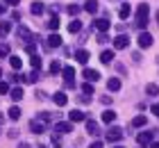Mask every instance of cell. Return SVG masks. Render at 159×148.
Returning <instances> with one entry per match:
<instances>
[{
	"instance_id": "6da1fadb",
	"label": "cell",
	"mask_w": 159,
	"mask_h": 148,
	"mask_svg": "<svg viewBox=\"0 0 159 148\" xmlns=\"http://www.w3.org/2000/svg\"><path fill=\"white\" fill-rule=\"evenodd\" d=\"M127 46H129V36L127 34H118L116 39H114V48H116V50H123Z\"/></svg>"
},
{
	"instance_id": "cb8c5ba5",
	"label": "cell",
	"mask_w": 159,
	"mask_h": 148,
	"mask_svg": "<svg viewBox=\"0 0 159 148\" xmlns=\"http://www.w3.org/2000/svg\"><path fill=\"white\" fill-rule=\"evenodd\" d=\"M80 30H82V23H80V21L75 18V21H70V23H68V32H80Z\"/></svg>"
},
{
	"instance_id": "4316f807",
	"label": "cell",
	"mask_w": 159,
	"mask_h": 148,
	"mask_svg": "<svg viewBox=\"0 0 159 148\" xmlns=\"http://www.w3.org/2000/svg\"><path fill=\"white\" fill-rule=\"evenodd\" d=\"M55 130H57V132H70L73 128H70V123H57Z\"/></svg>"
},
{
	"instance_id": "f546056e",
	"label": "cell",
	"mask_w": 159,
	"mask_h": 148,
	"mask_svg": "<svg viewBox=\"0 0 159 148\" xmlns=\"http://www.w3.org/2000/svg\"><path fill=\"white\" fill-rule=\"evenodd\" d=\"M146 91H148V96H152V98H155V96L159 93V87H157V84H148Z\"/></svg>"
},
{
	"instance_id": "f6af8a7d",
	"label": "cell",
	"mask_w": 159,
	"mask_h": 148,
	"mask_svg": "<svg viewBox=\"0 0 159 148\" xmlns=\"http://www.w3.org/2000/svg\"><path fill=\"white\" fill-rule=\"evenodd\" d=\"M0 123H5V114L2 112H0Z\"/></svg>"
},
{
	"instance_id": "ffe728a7",
	"label": "cell",
	"mask_w": 159,
	"mask_h": 148,
	"mask_svg": "<svg viewBox=\"0 0 159 148\" xmlns=\"http://www.w3.org/2000/svg\"><path fill=\"white\" fill-rule=\"evenodd\" d=\"M146 123H148V118H146V116H134L129 125H132V128H141V125H146Z\"/></svg>"
},
{
	"instance_id": "bcb514c9",
	"label": "cell",
	"mask_w": 159,
	"mask_h": 148,
	"mask_svg": "<svg viewBox=\"0 0 159 148\" xmlns=\"http://www.w3.org/2000/svg\"><path fill=\"white\" fill-rule=\"evenodd\" d=\"M0 14H5V5H0Z\"/></svg>"
},
{
	"instance_id": "d590c367",
	"label": "cell",
	"mask_w": 159,
	"mask_h": 148,
	"mask_svg": "<svg viewBox=\"0 0 159 148\" xmlns=\"http://www.w3.org/2000/svg\"><path fill=\"white\" fill-rule=\"evenodd\" d=\"M82 91H84L86 96H91V93H93V84H91V82H84V84H82Z\"/></svg>"
},
{
	"instance_id": "4dcf8cb0",
	"label": "cell",
	"mask_w": 159,
	"mask_h": 148,
	"mask_svg": "<svg viewBox=\"0 0 159 148\" xmlns=\"http://www.w3.org/2000/svg\"><path fill=\"white\" fill-rule=\"evenodd\" d=\"M30 62H32V69H34V71H37V69H41V57H39V55H32V59H30Z\"/></svg>"
},
{
	"instance_id": "ba28073f",
	"label": "cell",
	"mask_w": 159,
	"mask_h": 148,
	"mask_svg": "<svg viewBox=\"0 0 159 148\" xmlns=\"http://www.w3.org/2000/svg\"><path fill=\"white\" fill-rule=\"evenodd\" d=\"M75 59H77L80 64H86V62H89V50H84V48L75 50Z\"/></svg>"
},
{
	"instance_id": "1f68e13d",
	"label": "cell",
	"mask_w": 159,
	"mask_h": 148,
	"mask_svg": "<svg viewBox=\"0 0 159 148\" xmlns=\"http://www.w3.org/2000/svg\"><path fill=\"white\" fill-rule=\"evenodd\" d=\"M11 89H9V84L5 82V80H0V96H5V93H9Z\"/></svg>"
},
{
	"instance_id": "f1b7e54d",
	"label": "cell",
	"mask_w": 159,
	"mask_h": 148,
	"mask_svg": "<svg viewBox=\"0 0 159 148\" xmlns=\"http://www.w3.org/2000/svg\"><path fill=\"white\" fill-rule=\"evenodd\" d=\"M66 12L70 14V16H77V14L82 12V9H80V5H68V7H66Z\"/></svg>"
},
{
	"instance_id": "f35d334b",
	"label": "cell",
	"mask_w": 159,
	"mask_h": 148,
	"mask_svg": "<svg viewBox=\"0 0 159 148\" xmlns=\"http://www.w3.org/2000/svg\"><path fill=\"white\" fill-rule=\"evenodd\" d=\"M98 41H100V43H107V41H109V36H107L105 32H100V36H98Z\"/></svg>"
},
{
	"instance_id": "c3c4849f",
	"label": "cell",
	"mask_w": 159,
	"mask_h": 148,
	"mask_svg": "<svg viewBox=\"0 0 159 148\" xmlns=\"http://www.w3.org/2000/svg\"><path fill=\"white\" fill-rule=\"evenodd\" d=\"M114 148H125V146H114Z\"/></svg>"
},
{
	"instance_id": "d4e9b609",
	"label": "cell",
	"mask_w": 159,
	"mask_h": 148,
	"mask_svg": "<svg viewBox=\"0 0 159 148\" xmlns=\"http://www.w3.org/2000/svg\"><path fill=\"white\" fill-rule=\"evenodd\" d=\"M9 118H11V121H18V118H20V107H16V105L9 107Z\"/></svg>"
},
{
	"instance_id": "7dc6e473",
	"label": "cell",
	"mask_w": 159,
	"mask_h": 148,
	"mask_svg": "<svg viewBox=\"0 0 159 148\" xmlns=\"http://www.w3.org/2000/svg\"><path fill=\"white\" fill-rule=\"evenodd\" d=\"M157 23H159V12H157Z\"/></svg>"
},
{
	"instance_id": "b9f144b4",
	"label": "cell",
	"mask_w": 159,
	"mask_h": 148,
	"mask_svg": "<svg viewBox=\"0 0 159 148\" xmlns=\"http://www.w3.org/2000/svg\"><path fill=\"white\" fill-rule=\"evenodd\" d=\"M7 2H9V5H18L20 0H7Z\"/></svg>"
},
{
	"instance_id": "d6986e66",
	"label": "cell",
	"mask_w": 159,
	"mask_h": 148,
	"mask_svg": "<svg viewBox=\"0 0 159 148\" xmlns=\"http://www.w3.org/2000/svg\"><path fill=\"white\" fill-rule=\"evenodd\" d=\"M84 9L89 12V14H96V12H98V0H86Z\"/></svg>"
},
{
	"instance_id": "8fae6325",
	"label": "cell",
	"mask_w": 159,
	"mask_h": 148,
	"mask_svg": "<svg viewBox=\"0 0 159 148\" xmlns=\"http://www.w3.org/2000/svg\"><path fill=\"white\" fill-rule=\"evenodd\" d=\"M120 137H123V132H120L118 128H111V130H107V139H109V141H118Z\"/></svg>"
},
{
	"instance_id": "3957f363",
	"label": "cell",
	"mask_w": 159,
	"mask_h": 148,
	"mask_svg": "<svg viewBox=\"0 0 159 148\" xmlns=\"http://www.w3.org/2000/svg\"><path fill=\"white\" fill-rule=\"evenodd\" d=\"M93 25H96L98 32H107V30L111 27V21L109 18H98V21H93Z\"/></svg>"
},
{
	"instance_id": "277c9868",
	"label": "cell",
	"mask_w": 159,
	"mask_h": 148,
	"mask_svg": "<svg viewBox=\"0 0 159 148\" xmlns=\"http://www.w3.org/2000/svg\"><path fill=\"white\" fill-rule=\"evenodd\" d=\"M64 78H66V87H75V69L66 66L64 69Z\"/></svg>"
},
{
	"instance_id": "7bdbcfd3",
	"label": "cell",
	"mask_w": 159,
	"mask_h": 148,
	"mask_svg": "<svg viewBox=\"0 0 159 148\" xmlns=\"http://www.w3.org/2000/svg\"><path fill=\"white\" fill-rule=\"evenodd\" d=\"M150 148H159V141H152V144H150Z\"/></svg>"
},
{
	"instance_id": "e575fe53",
	"label": "cell",
	"mask_w": 159,
	"mask_h": 148,
	"mask_svg": "<svg viewBox=\"0 0 159 148\" xmlns=\"http://www.w3.org/2000/svg\"><path fill=\"white\" fill-rule=\"evenodd\" d=\"M7 55H9V46H7V43H0V59L7 57Z\"/></svg>"
},
{
	"instance_id": "9a60e30c",
	"label": "cell",
	"mask_w": 159,
	"mask_h": 148,
	"mask_svg": "<svg viewBox=\"0 0 159 148\" xmlns=\"http://www.w3.org/2000/svg\"><path fill=\"white\" fill-rule=\"evenodd\" d=\"M102 121L105 123H114L116 121V112H114V109H105L102 112Z\"/></svg>"
},
{
	"instance_id": "7c38bea8",
	"label": "cell",
	"mask_w": 159,
	"mask_h": 148,
	"mask_svg": "<svg viewBox=\"0 0 159 148\" xmlns=\"http://www.w3.org/2000/svg\"><path fill=\"white\" fill-rule=\"evenodd\" d=\"M48 46H50V48H59V46H61V36H59V34H50V36H48Z\"/></svg>"
},
{
	"instance_id": "74e56055",
	"label": "cell",
	"mask_w": 159,
	"mask_h": 148,
	"mask_svg": "<svg viewBox=\"0 0 159 148\" xmlns=\"http://www.w3.org/2000/svg\"><path fill=\"white\" fill-rule=\"evenodd\" d=\"M146 25H148V18H139V16H136V27H141V30H143Z\"/></svg>"
},
{
	"instance_id": "2e32d148",
	"label": "cell",
	"mask_w": 159,
	"mask_h": 148,
	"mask_svg": "<svg viewBox=\"0 0 159 148\" xmlns=\"http://www.w3.org/2000/svg\"><path fill=\"white\" fill-rule=\"evenodd\" d=\"M111 59H114L111 50H102V53H100V62H102V64H111Z\"/></svg>"
},
{
	"instance_id": "484cf974",
	"label": "cell",
	"mask_w": 159,
	"mask_h": 148,
	"mask_svg": "<svg viewBox=\"0 0 159 148\" xmlns=\"http://www.w3.org/2000/svg\"><path fill=\"white\" fill-rule=\"evenodd\" d=\"M9 64H11V69H20V66H23V59H20V57H16V55H14V57H9Z\"/></svg>"
},
{
	"instance_id": "5bb4252c",
	"label": "cell",
	"mask_w": 159,
	"mask_h": 148,
	"mask_svg": "<svg viewBox=\"0 0 159 148\" xmlns=\"http://www.w3.org/2000/svg\"><path fill=\"white\" fill-rule=\"evenodd\" d=\"M107 89H109V91H118L120 89V80L118 78H109L107 80Z\"/></svg>"
},
{
	"instance_id": "5b68a950",
	"label": "cell",
	"mask_w": 159,
	"mask_h": 148,
	"mask_svg": "<svg viewBox=\"0 0 159 148\" xmlns=\"http://www.w3.org/2000/svg\"><path fill=\"white\" fill-rule=\"evenodd\" d=\"M152 137H155V132H141L139 137H136V141H139L141 146H148V144H152Z\"/></svg>"
},
{
	"instance_id": "603a6c76",
	"label": "cell",
	"mask_w": 159,
	"mask_h": 148,
	"mask_svg": "<svg viewBox=\"0 0 159 148\" xmlns=\"http://www.w3.org/2000/svg\"><path fill=\"white\" fill-rule=\"evenodd\" d=\"M9 96H11V100H20V98H23V89H20V87H14L11 91H9Z\"/></svg>"
},
{
	"instance_id": "ee69618b",
	"label": "cell",
	"mask_w": 159,
	"mask_h": 148,
	"mask_svg": "<svg viewBox=\"0 0 159 148\" xmlns=\"http://www.w3.org/2000/svg\"><path fill=\"white\" fill-rule=\"evenodd\" d=\"M18 148H30V144H18Z\"/></svg>"
},
{
	"instance_id": "44dd1931",
	"label": "cell",
	"mask_w": 159,
	"mask_h": 148,
	"mask_svg": "<svg viewBox=\"0 0 159 148\" xmlns=\"http://www.w3.org/2000/svg\"><path fill=\"white\" fill-rule=\"evenodd\" d=\"M129 14H132V7H129V5L125 2V5H123V7H120V12H118V16H120L123 21H127V16H129Z\"/></svg>"
},
{
	"instance_id": "83f0119b",
	"label": "cell",
	"mask_w": 159,
	"mask_h": 148,
	"mask_svg": "<svg viewBox=\"0 0 159 148\" xmlns=\"http://www.w3.org/2000/svg\"><path fill=\"white\" fill-rule=\"evenodd\" d=\"M18 36H20V39H25V41L32 39V34L27 32V27H18Z\"/></svg>"
},
{
	"instance_id": "52a82bcc",
	"label": "cell",
	"mask_w": 159,
	"mask_h": 148,
	"mask_svg": "<svg viewBox=\"0 0 159 148\" xmlns=\"http://www.w3.org/2000/svg\"><path fill=\"white\" fill-rule=\"evenodd\" d=\"M30 130L34 132V135H41V132H46V125H43L39 118H34V121L30 123Z\"/></svg>"
},
{
	"instance_id": "836d02e7",
	"label": "cell",
	"mask_w": 159,
	"mask_h": 148,
	"mask_svg": "<svg viewBox=\"0 0 159 148\" xmlns=\"http://www.w3.org/2000/svg\"><path fill=\"white\" fill-rule=\"evenodd\" d=\"M48 27H50V30H59V18H57V16L50 18V21H48Z\"/></svg>"
},
{
	"instance_id": "30bf717a",
	"label": "cell",
	"mask_w": 159,
	"mask_h": 148,
	"mask_svg": "<svg viewBox=\"0 0 159 148\" xmlns=\"http://www.w3.org/2000/svg\"><path fill=\"white\" fill-rule=\"evenodd\" d=\"M86 132H89V135H98V132H100V125L93 121V118H89V121H86Z\"/></svg>"
},
{
	"instance_id": "681fc988",
	"label": "cell",
	"mask_w": 159,
	"mask_h": 148,
	"mask_svg": "<svg viewBox=\"0 0 159 148\" xmlns=\"http://www.w3.org/2000/svg\"><path fill=\"white\" fill-rule=\"evenodd\" d=\"M0 78H2V69H0Z\"/></svg>"
},
{
	"instance_id": "8992f818",
	"label": "cell",
	"mask_w": 159,
	"mask_h": 148,
	"mask_svg": "<svg viewBox=\"0 0 159 148\" xmlns=\"http://www.w3.org/2000/svg\"><path fill=\"white\" fill-rule=\"evenodd\" d=\"M82 73H84L86 82H98V80H100V73H98L96 69H84Z\"/></svg>"
},
{
	"instance_id": "60d3db41",
	"label": "cell",
	"mask_w": 159,
	"mask_h": 148,
	"mask_svg": "<svg viewBox=\"0 0 159 148\" xmlns=\"http://www.w3.org/2000/svg\"><path fill=\"white\" fill-rule=\"evenodd\" d=\"M152 114H155V116H159V103H157V105H152Z\"/></svg>"
},
{
	"instance_id": "7a4b0ae2",
	"label": "cell",
	"mask_w": 159,
	"mask_h": 148,
	"mask_svg": "<svg viewBox=\"0 0 159 148\" xmlns=\"http://www.w3.org/2000/svg\"><path fill=\"white\" fill-rule=\"evenodd\" d=\"M136 41H139V48H150V46H152V36H150V32H141Z\"/></svg>"
},
{
	"instance_id": "7402d4cb",
	"label": "cell",
	"mask_w": 159,
	"mask_h": 148,
	"mask_svg": "<svg viewBox=\"0 0 159 148\" xmlns=\"http://www.w3.org/2000/svg\"><path fill=\"white\" fill-rule=\"evenodd\" d=\"M43 9H46V7H43V2H32V7H30V12L34 14V16H39V14H43Z\"/></svg>"
},
{
	"instance_id": "4fadbf2b",
	"label": "cell",
	"mask_w": 159,
	"mask_h": 148,
	"mask_svg": "<svg viewBox=\"0 0 159 148\" xmlns=\"http://www.w3.org/2000/svg\"><path fill=\"white\" fill-rule=\"evenodd\" d=\"M52 100H55V103H57L59 107H64V105H66V100H68V98H66V93H64V91H57V93L52 96Z\"/></svg>"
},
{
	"instance_id": "ac0fdd59",
	"label": "cell",
	"mask_w": 159,
	"mask_h": 148,
	"mask_svg": "<svg viewBox=\"0 0 159 148\" xmlns=\"http://www.w3.org/2000/svg\"><path fill=\"white\" fill-rule=\"evenodd\" d=\"M68 116H70V121H73V123H77V121H84V118H86V116H84V112H80V109H73V112H70Z\"/></svg>"
},
{
	"instance_id": "e0dca14e",
	"label": "cell",
	"mask_w": 159,
	"mask_h": 148,
	"mask_svg": "<svg viewBox=\"0 0 159 148\" xmlns=\"http://www.w3.org/2000/svg\"><path fill=\"white\" fill-rule=\"evenodd\" d=\"M37 78H39V73L34 71V73H27V75H20V82H27V84H32V82H37Z\"/></svg>"
},
{
	"instance_id": "ab89813d",
	"label": "cell",
	"mask_w": 159,
	"mask_h": 148,
	"mask_svg": "<svg viewBox=\"0 0 159 148\" xmlns=\"http://www.w3.org/2000/svg\"><path fill=\"white\" fill-rule=\"evenodd\" d=\"M89 148H102V141H93V144H91Z\"/></svg>"
},
{
	"instance_id": "d6a6232c",
	"label": "cell",
	"mask_w": 159,
	"mask_h": 148,
	"mask_svg": "<svg viewBox=\"0 0 159 148\" xmlns=\"http://www.w3.org/2000/svg\"><path fill=\"white\" fill-rule=\"evenodd\" d=\"M59 71H61V64H59V62H57V59H55V62L50 64V73H55V75H57V73H59Z\"/></svg>"
},
{
	"instance_id": "8d00e7d4",
	"label": "cell",
	"mask_w": 159,
	"mask_h": 148,
	"mask_svg": "<svg viewBox=\"0 0 159 148\" xmlns=\"http://www.w3.org/2000/svg\"><path fill=\"white\" fill-rule=\"evenodd\" d=\"M9 30H11V25L7 23V21H5V23H0V36H2V34H7Z\"/></svg>"
},
{
	"instance_id": "9c48e42d",
	"label": "cell",
	"mask_w": 159,
	"mask_h": 148,
	"mask_svg": "<svg viewBox=\"0 0 159 148\" xmlns=\"http://www.w3.org/2000/svg\"><path fill=\"white\" fill-rule=\"evenodd\" d=\"M148 14H150L148 2H141L139 7H136V16H139V18H148Z\"/></svg>"
}]
</instances>
